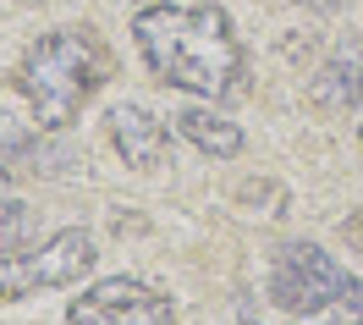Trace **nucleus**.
Returning a JSON list of instances; mask_svg holds the SVG:
<instances>
[{
    "mask_svg": "<svg viewBox=\"0 0 363 325\" xmlns=\"http://www.w3.org/2000/svg\"><path fill=\"white\" fill-rule=\"evenodd\" d=\"M171 121H177L182 138L193 143L199 155H209V160H237L242 155V127L226 121L220 111H209V105H182Z\"/></svg>",
    "mask_w": 363,
    "mask_h": 325,
    "instance_id": "8",
    "label": "nucleus"
},
{
    "mask_svg": "<svg viewBox=\"0 0 363 325\" xmlns=\"http://www.w3.org/2000/svg\"><path fill=\"white\" fill-rule=\"evenodd\" d=\"M341 287H347V270H341L319 243H286L270 265V298L281 303L292 320L314 314L319 303H330Z\"/></svg>",
    "mask_w": 363,
    "mask_h": 325,
    "instance_id": "4",
    "label": "nucleus"
},
{
    "mask_svg": "<svg viewBox=\"0 0 363 325\" xmlns=\"http://www.w3.org/2000/svg\"><path fill=\"white\" fill-rule=\"evenodd\" d=\"M341 237H347L352 248H363V209L352 215V221H341Z\"/></svg>",
    "mask_w": 363,
    "mask_h": 325,
    "instance_id": "11",
    "label": "nucleus"
},
{
    "mask_svg": "<svg viewBox=\"0 0 363 325\" xmlns=\"http://www.w3.org/2000/svg\"><path fill=\"white\" fill-rule=\"evenodd\" d=\"M308 99H314L319 111H358L363 105V45L330 55L308 77Z\"/></svg>",
    "mask_w": 363,
    "mask_h": 325,
    "instance_id": "7",
    "label": "nucleus"
},
{
    "mask_svg": "<svg viewBox=\"0 0 363 325\" xmlns=\"http://www.w3.org/2000/svg\"><path fill=\"white\" fill-rule=\"evenodd\" d=\"M133 45L143 67L165 89L199 94V99H231L242 89V39L220 6H182V0H155L133 11Z\"/></svg>",
    "mask_w": 363,
    "mask_h": 325,
    "instance_id": "1",
    "label": "nucleus"
},
{
    "mask_svg": "<svg viewBox=\"0 0 363 325\" xmlns=\"http://www.w3.org/2000/svg\"><path fill=\"white\" fill-rule=\"evenodd\" d=\"M105 83V50L94 39V28H50L28 45L23 67H17V94L33 111L39 133H61L77 121Z\"/></svg>",
    "mask_w": 363,
    "mask_h": 325,
    "instance_id": "2",
    "label": "nucleus"
},
{
    "mask_svg": "<svg viewBox=\"0 0 363 325\" xmlns=\"http://www.w3.org/2000/svg\"><path fill=\"white\" fill-rule=\"evenodd\" d=\"M6 182H11V171H6V160H0V187H6Z\"/></svg>",
    "mask_w": 363,
    "mask_h": 325,
    "instance_id": "13",
    "label": "nucleus"
},
{
    "mask_svg": "<svg viewBox=\"0 0 363 325\" xmlns=\"http://www.w3.org/2000/svg\"><path fill=\"white\" fill-rule=\"evenodd\" d=\"M67 320L72 325H171L177 309H171V298H160L155 287H143L133 276H105L83 298L67 303Z\"/></svg>",
    "mask_w": 363,
    "mask_h": 325,
    "instance_id": "5",
    "label": "nucleus"
},
{
    "mask_svg": "<svg viewBox=\"0 0 363 325\" xmlns=\"http://www.w3.org/2000/svg\"><path fill=\"white\" fill-rule=\"evenodd\" d=\"M358 143H363V127H358Z\"/></svg>",
    "mask_w": 363,
    "mask_h": 325,
    "instance_id": "14",
    "label": "nucleus"
},
{
    "mask_svg": "<svg viewBox=\"0 0 363 325\" xmlns=\"http://www.w3.org/2000/svg\"><path fill=\"white\" fill-rule=\"evenodd\" d=\"M23 237H28V204H23V199H11V193L0 187V254L23 248Z\"/></svg>",
    "mask_w": 363,
    "mask_h": 325,
    "instance_id": "10",
    "label": "nucleus"
},
{
    "mask_svg": "<svg viewBox=\"0 0 363 325\" xmlns=\"http://www.w3.org/2000/svg\"><path fill=\"white\" fill-rule=\"evenodd\" d=\"M111 143L133 171H155V165L165 160V149H171V133H165V121H160L155 111H143V105H116L111 111Z\"/></svg>",
    "mask_w": 363,
    "mask_h": 325,
    "instance_id": "6",
    "label": "nucleus"
},
{
    "mask_svg": "<svg viewBox=\"0 0 363 325\" xmlns=\"http://www.w3.org/2000/svg\"><path fill=\"white\" fill-rule=\"evenodd\" d=\"M242 325H264V320H259V314H253V309H242Z\"/></svg>",
    "mask_w": 363,
    "mask_h": 325,
    "instance_id": "12",
    "label": "nucleus"
},
{
    "mask_svg": "<svg viewBox=\"0 0 363 325\" xmlns=\"http://www.w3.org/2000/svg\"><path fill=\"white\" fill-rule=\"evenodd\" d=\"M94 237L83 226H67V232L45 237L39 248H11L0 254V298L17 303V298H33L39 287H72L94 270Z\"/></svg>",
    "mask_w": 363,
    "mask_h": 325,
    "instance_id": "3",
    "label": "nucleus"
},
{
    "mask_svg": "<svg viewBox=\"0 0 363 325\" xmlns=\"http://www.w3.org/2000/svg\"><path fill=\"white\" fill-rule=\"evenodd\" d=\"M297 325H363V281L347 276V287H341L330 303H319L314 314H303Z\"/></svg>",
    "mask_w": 363,
    "mask_h": 325,
    "instance_id": "9",
    "label": "nucleus"
}]
</instances>
